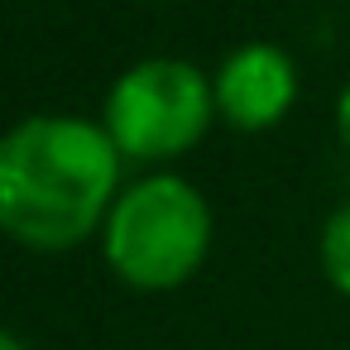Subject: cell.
I'll list each match as a JSON object with an SVG mask.
<instances>
[{"label": "cell", "instance_id": "1", "mask_svg": "<svg viewBox=\"0 0 350 350\" xmlns=\"http://www.w3.org/2000/svg\"><path fill=\"white\" fill-rule=\"evenodd\" d=\"M125 187V159L101 120L39 111L0 135V235L63 254L101 235Z\"/></svg>", "mask_w": 350, "mask_h": 350}, {"label": "cell", "instance_id": "2", "mask_svg": "<svg viewBox=\"0 0 350 350\" xmlns=\"http://www.w3.org/2000/svg\"><path fill=\"white\" fill-rule=\"evenodd\" d=\"M216 216L197 183L183 173H144L120 187L106 226V269L135 293H173L192 283L211 254Z\"/></svg>", "mask_w": 350, "mask_h": 350}, {"label": "cell", "instance_id": "3", "mask_svg": "<svg viewBox=\"0 0 350 350\" xmlns=\"http://www.w3.org/2000/svg\"><path fill=\"white\" fill-rule=\"evenodd\" d=\"M101 125L116 139L125 163L163 168L192 154L216 125L211 72H202L187 58H168V53L139 58L111 82Z\"/></svg>", "mask_w": 350, "mask_h": 350}, {"label": "cell", "instance_id": "4", "mask_svg": "<svg viewBox=\"0 0 350 350\" xmlns=\"http://www.w3.org/2000/svg\"><path fill=\"white\" fill-rule=\"evenodd\" d=\"M211 87H216V120H226L240 135H264L293 116L302 96V72L288 49L250 39L221 58Z\"/></svg>", "mask_w": 350, "mask_h": 350}, {"label": "cell", "instance_id": "5", "mask_svg": "<svg viewBox=\"0 0 350 350\" xmlns=\"http://www.w3.org/2000/svg\"><path fill=\"white\" fill-rule=\"evenodd\" d=\"M317 269H321L326 288L350 302V197L340 206H331L317 230Z\"/></svg>", "mask_w": 350, "mask_h": 350}, {"label": "cell", "instance_id": "6", "mask_svg": "<svg viewBox=\"0 0 350 350\" xmlns=\"http://www.w3.org/2000/svg\"><path fill=\"white\" fill-rule=\"evenodd\" d=\"M336 144L345 149V159H350V77H345V87L336 92Z\"/></svg>", "mask_w": 350, "mask_h": 350}, {"label": "cell", "instance_id": "7", "mask_svg": "<svg viewBox=\"0 0 350 350\" xmlns=\"http://www.w3.org/2000/svg\"><path fill=\"white\" fill-rule=\"evenodd\" d=\"M0 350H29V345H25V340H20L10 326H0Z\"/></svg>", "mask_w": 350, "mask_h": 350}]
</instances>
